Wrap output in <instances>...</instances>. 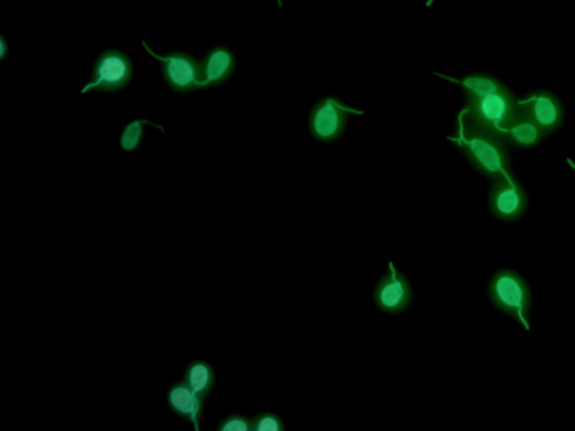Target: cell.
Here are the masks:
<instances>
[{
  "instance_id": "obj_18",
  "label": "cell",
  "mask_w": 575,
  "mask_h": 431,
  "mask_svg": "<svg viewBox=\"0 0 575 431\" xmlns=\"http://www.w3.org/2000/svg\"><path fill=\"white\" fill-rule=\"evenodd\" d=\"M570 167L575 171V162L568 160Z\"/></svg>"
},
{
  "instance_id": "obj_20",
  "label": "cell",
  "mask_w": 575,
  "mask_h": 431,
  "mask_svg": "<svg viewBox=\"0 0 575 431\" xmlns=\"http://www.w3.org/2000/svg\"><path fill=\"white\" fill-rule=\"evenodd\" d=\"M434 0H427L426 6H431Z\"/></svg>"
},
{
  "instance_id": "obj_1",
  "label": "cell",
  "mask_w": 575,
  "mask_h": 431,
  "mask_svg": "<svg viewBox=\"0 0 575 431\" xmlns=\"http://www.w3.org/2000/svg\"><path fill=\"white\" fill-rule=\"evenodd\" d=\"M467 155L473 167L495 180L509 173V160L506 140L486 130L461 112L454 136L449 139Z\"/></svg>"
},
{
  "instance_id": "obj_9",
  "label": "cell",
  "mask_w": 575,
  "mask_h": 431,
  "mask_svg": "<svg viewBox=\"0 0 575 431\" xmlns=\"http://www.w3.org/2000/svg\"><path fill=\"white\" fill-rule=\"evenodd\" d=\"M520 110L542 128L545 134L559 128L563 122L564 109L558 97L550 91L537 90L518 100Z\"/></svg>"
},
{
  "instance_id": "obj_6",
  "label": "cell",
  "mask_w": 575,
  "mask_h": 431,
  "mask_svg": "<svg viewBox=\"0 0 575 431\" xmlns=\"http://www.w3.org/2000/svg\"><path fill=\"white\" fill-rule=\"evenodd\" d=\"M363 114V110L346 106L340 99L323 98L310 112L309 133L319 142L332 143L340 139L351 115Z\"/></svg>"
},
{
  "instance_id": "obj_15",
  "label": "cell",
  "mask_w": 575,
  "mask_h": 431,
  "mask_svg": "<svg viewBox=\"0 0 575 431\" xmlns=\"http://www.w3.org/2000/svg\"><path fill=\"white\" fill-rule=\"evenodd\" d=\"M253 431H285L286 425L275 411H261L252 417Z\"/></svg>"
},
{
  "instance_id": "obj_8",
  "label": "cell",
  "mask_w": 575,
  "mask_h": 431,
  "mask_svg": "<svg viewBox=\"0 0 575 431\" xmlns=\"http://www.w3.org/2000/svg\"><path fill=\"white\" fill-rule=\"evenodd\" d=\"M528 207L526 191L509 172L494 180L489 192V209L492 215L506 222L523 217Z\"/></svg>"
},
{
  "instance_id": "obj_14",
  "label": "cell",
  "mask_w": 575,
  "mask_h": 431,
  "mask_svg": "<svg viewBox=\"0 0 575 431\" xmlns=\"http://www.w3.org/2000/svg\"><path fill=\"white\" fill-rule=\"evenodd\" d=\"M148 126L157 127L161 132H166V128L150 121L148 118H136L124 127L120 137L121 149L126 153L138 151L145 139V131Z\"/></svg>"
},
{
  "instance_id": "obj_16",
  "label": "cell",
  "mask_w": 575,
  "mask_h": 431,
  "mask_svg": "<svg viewBox=\"0 0 575 431\" xmlns=\"http://www.w3.org/2000/svg\"><path fill=\"white\" fill-rule=\"evenodd\" d=\"M217 431H252V417H246L240 412H231L218 421Z\"/></svg>"
},
{
  "instance_id": "obj_5",
  "label": "cell",
  "mask_w": 575,
  "mask_h": 431,
  "mask_svg": "<svg viewBox=\"0 0 575 431\" xmlns=\"http://www.w3.org/2000/svg\"><path fill=\"white\" fill-rule=\"evenodd\" d=\"M142 48L159 63L162 80L173 93L188 95L202 90L200 61L186 51H171L159 54L152 50L150 44L141 41Z\"/></svg>"
},
{
  "instance_id": "obj_3",
  "label": "cell",
  "mask_w": 575,
  "mask_h": 431,
  "mask_svg": "<svg viewBox=\"0 0 575 431\" xmlns=\"http://www.w3.org/2000/svg\"><path fill=\"white\" fill-rule=\"evenodd\" d=\"M488 295L497 309L525 329H531L533 295L528 283L513 270H499L489 281Z\"/></svg>"
},
{
  "instance_id": "obj_12",
  "label": "cell",
  "mask_w": 575,
  "mask_h": 431,
  "mask_svg": "<svg viewBox=\"0 0 575 431\" xmlns=\"http://www.w3.org/2000/svg\"><path fill=\"white\" fill-rule=\"evenodd\" d=\"M181 380L200 398L207 401L216 388V371L211 363L196 359L186 364Z\"/></svg>"
},
{
  "instance_id": "obj_11",
  "label": "cell",
  "mask_w": 575,
  "mask_h": 431,
  "mask_svg": "<svg viewBox=\"0 0 575 431\" xmlns=\"http://www.w3.org/2000/svg\"><path fill=\"white\" fill-rule=\"evenodd\" d=\"M166 402L173 415L189 421L197 431L202 429L206 401L184 381L180 379L170 384L166 392Z\"/></svg>"
},
{
  "instance_id": "obj_19",
  "label": "cell",
  "mask_w": 575,
  "mask_h": 431,
  "mask_svg": "<svg viewBox=\"0 0 575 431\" xmlns=\"http://www.w3.org/2000/svg\"><path fill=\"white\" fill-rule=\"evenodd\" d=\"M276 2L278 4L279 8L284 7V3H282V0H276Z\"/></svg>"
},
{
  "instance_id": "obj_17",
  "label": "cell",
  "mask_w": 575,
  "mask_h": 431,
  "mask_svg": "<svg viewBox=\"0 0 575 431\" xmlns=\"http://www.w3.org/2000/svg\"><path fill=\"white\" fill-rule=\"evenodd\" d=\"M9 54V43L3 34H0V61L4 62Z\"/></svg>"
},
{
  "instance_id": "obj_2",
  "label": "cell",
  "mask_w": 575,
  "mask_h": 431,
  "mask_svg": "<svg viewBox=\"0 0 575 431\" xmlns=\"http://www.w3.org/2000/svg\"><path fill=\"white\" fill-rule=\"evenodd\" d=\"M467 105L462 112L486 130L504 137L508 128L520 114L518 100L501 84L479 95H465ZM506 140V139H505Z\"/></svg>"
},
{
  "instance_id": "obj_10",
  "label": "cell",
  "mask_w": 575,
  "mask_h": 431,
  "mask_svg": "<svg viewBox=\"0 0 575 431\" xmlns=\"http://www.w3.org/2000/svg\"><path fill=\"white\" fill-rule=\"evenodd\" d=\"M236 70L235 53L227 45L219 44L208 50L200 60L202 90L222 87L230 81Z\"/></svg>"
},
{
  "instance_id": "obj_4",
  "label": "cell",
  "mask_w": 575,
  "mask_h": 431,
  "mask_svg": "<svg viewBox=\"0 0 575 431\" xmlns=\"http://www.w3.org/2000/svg\"><path fill=\"white\" fill-rule=\"evenodd\" d=\"M135 68L130 55L120 49H108L98 54L87 84L80 95L122 93L132 84Z\"/></svg>"
},
{
  "instance_id": "obj_7",
  "label": "cell",
  "mask_w": 575,
  "mask_h": 431,
  "mask_svg": "<svg viewBox=\"0 0 575 431\" xmlns=\"http://www.w3.org/2000/svg\"><path fill=\"white\" fill-rule=\"evenodd\" d=\"M372 296L379 310L388 315H397L412 304L414 292L407 275L399 270L394 261H389L387 271L373 288Z\"/></svg>"
},
{
  "instance_id": "obj_13",
  "label": "cell",
  "mask_w": 575,
  "mask_h": 431,
  "mask_svg": "<svg viewBox=\"0 0 575 431\" xmlns=\"http://www.w3.org/2000/svg\"><path fill=\"white\" fill-rule=\"evenodd\" d=\"M544 136L542 128L520 110L519 116L508 128L505 139L522 148H532L540 143Z\"/></svg>"
}]
</instances>
